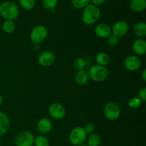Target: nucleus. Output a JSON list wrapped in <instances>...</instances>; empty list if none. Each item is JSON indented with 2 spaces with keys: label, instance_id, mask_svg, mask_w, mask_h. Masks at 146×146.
Returning a JSON list of instances; mask_svg holds the SVG:
<instances>
[{
  "label": "nucleus",
  "instance_id": "obj_7",
  "mask_svg": "<svg viewBox=\"0 0 146 146\" xmlns=\"http://www.w3.org/2000/svg\"><path fill=\"white\" fill-rule=\"evenodd\" d=\"M34 136L29 131H23L17 135L15 139L16 146H33L34 144Z\"/></svg>",
  "mask_w": 146,
  "mask_h": 146
},
{
  "label": "nucleus",
  "instance_id": "obj_28",
  "mask_svg": "<svg viewBox=\"0 0 146 146\" xmlns=\"http://www.w3.org/2000/svg\"><path fill=\"white\" fill-rule=\"evenodd\" d=\"M118 42H119L118 37L113 34H111V35L108 36V37H107V42H108V44H109L110 46H111V47H114V46L117 45Z\"/></svg>",
  "mask_w": 146,
  "mask_h": 146
},
{
  "label": "nucleus",
  "instance_id": "obj_8",
  "mask_svg": "<svg viewBox=\"0 0 146 146\" xmlns=\"http://www.w3.org/2000/svg\"><path fill=\"white\" fill-rule=\"evenodd\" d=\"M129 24L125 20H119L115 22L111 29L113 34L117 36L118 37H123L128 34L129 31Z\"/></svg>",
  "mask_w": 146,
  "mask_h": 146
},
{
  "label": "nucleus",
  "instance_id": "obj_10",
  "mask_svg": "<svg viewBox=\"0 0 146 146\" xmlns=\"http://www.w3.org/2000/svg\"><path fill=\"white\" fill-rule=\"evenodd\" d=\"M124 65L129 71H135L141 67V60L138 56L130 55L125 58Z\"/></svg>",
  "mask_w": 146,
  "mask_h": 146
},
{
  "label": "nucleus",
  "instance_id": "obj_32",
  "mask_svg": "<svg viewBox=\"0 0 146 146\" xmlns=\"http://www.w3.org/2000/svg\"><path fill=\"white\" fill-rule=\"evenodd\" d=\"M141 77H142V79L144 80V81H146V70H143Z\"/></svg>",
  "mask_w": 146,
  "mask_h": 146
},
{
  "label": "nucleus",
  "instance_id": "obj_17",
  "mask_svg": "<svg viewBox=\"0 0 146 146\" xmlns=\"http://www.w3.org/2000/svg\"><path fill=\"white\" fill-rule=\"evenodd\" d=\"M88 79H89V75L88 72L86 71L85 70L78 71L75 75V81L78 85H84L86 84L87 82L88 81Z\"/></svg>",
  "mask_w": 146,
  "mask_h": 146
},
{
  "label": "nucleus",
  "instance_id": "obj_26",
  "mask_svg": "<svg viewBox=\"0 0 146 146\" xmlns=\"http://www.w3.org/2000/svg\"><path fill=\"white\" fill-rule=\"evenodd\" d=\"M58 4V0H42V4L46 9L54 11Z\"/></svg>",
  "mask_w": 146,
  "mask_h": 146
},
{
  "label": "nucleus",
  "instance_id": "obj_21",
  "mask_svg": "<svg viewBox=\"0 0 146 146\" xmlns=\"http://www.w3.org/2000/svg\"><path fill=\"white\" fill-rule=\"evenodd\" d=\"M15 23L13 20H5L2 24V29L7 34H11L15 30Z\"/></svg>",
  "mask_w": 146,
  "mask_h": 146
},
{
  "label": "nucleus",
  "instance_id": "obj_22",
  "mask_svg": "<svg viewBox=\"0 0 146 146\" xmlns=\"http://www.w3.org/2000/svg\"><path fill=\"white\" fill-rule=\"evenodd\" d=\"M35 146H49V140L44 135H38L34 138Z\"/></svg>",
  "mask_w": 146,
  "mask_h": 146
},
{
  "label": "nucleus",
  "instance_id": "obj_34",
  "mask_svg": "<svg viewBox=\"0 0 146 146\" xmlns=\"http://www.w3.org/2000/svg\"><path fill=\"white\" fill-rule=\"evenodd\" d=\"M76 146H88V145H84V144H82V145H76Z\"/></svg>",
  "mask_w": 146,
  "mask_h": 146
},
{
  "label": "nucleus",
  "instance_id": "obj_15",
  "mask_svg": "<svg viewBox=\"0 0 146 146\" xmlns=\"http://www.w3.org/2000/svg\"><path fill=\"white\" fill-rule=\"evenodd\" d=\"M9 128V119L6 113L0 112V136L4 135Z\"/></svg>",
  "mask_w": 146,
  "mask_h": 146
},
{
  "label": "nucleus",
  "instance_id": "obj_1",
  "mask_svg": "<svg viewBox=\"0 0 146 146\" xmlns=\"http://www.w3.org/2000/svg\"><path fill=\"white\" fill-rule=\"evenodd\" d=\"M101 10L97 6L89 4L85 8L82 13V21L86 25H92L95 24L101 17Z\"/></svg>",
  "mask_w": 146,
  "mask_h": 146
},
{
  "label": "nucleus",
  "instance_id": "obj_23",
  "mask_svg": "<svg viewBox=\"0 0 146 146\" xmlns=\"http://www.w3.org/2000/svg\"><path fill=\"white\" fill-rule=\"evenodd\" d=\"M20 6L26 10H31L34 7L35 0H18Z\"/></svg>",
  "mask_w": 146,
  "mask_h": 146
},
{
  "label": "nucleus",
  "instance_id": "obj_25",
  "mask_svg": "<svg viewBox=\"0 0 146 146\" xmlns=\"http://www.w3.org/2000/svg\"><path fill=\"white\" fill-rule=\"evenodd\" d=\"M74 66L77 71L83 70L86 67V62L82 57H78L74 62Z\"/></svg>",
  "mask_w": 146,
  "mask_h": 146
},
{
  "label": "nucleus",
  "instance_id": "obj_12",
  "mask_svg": "<svg viewBox=\"0 0 146 146\" xmlns=\"http://www.w3.org/2000/svg\"><path fill=\"white\" fill-rule=\"evenodd\" d=\"M37 128L40 133L44 135H46L49 133L52 130V123L47 117H42L38 121Z\"/></svg>",
  "mask_w": 146,
  "mask_h": 146
},
{
  "label": "nucleus",
  "instance_id": "obj_35",
  "mask_svg": "<svg viewBox=\"0 0 146 146\" xmlns=\"http://www.w3.org/2000/svg\"><path fill=\"white\" fill-rule=\"evenodd\" d=\"M0 146H1V142H0Z\"/></svg>",
  "mask_w": 146,
  "mask_h": 146
},
{
  "label": "nucleus",
  "instance_id": "obj_19",
  "mask_svg": "<svg viewBox=\"0 0 146 146\" xmlns=\"http://www.w3.org/2000/svg\"><path fill=\"white\" fill-rule=\"evenodd\" d=\"M133 31L135 35L143 38L146 36V24L144 22H138L134 25Z\"/></svg>",
  "mask_w": 146,
  "mask_h": 146
},
{
  "label": "nucleus",
  "instance_id": "obj_29",
  "mask_svg": "<svg viewBox=\"0 0 146 146\" xmlns=\"http://www.w3.org/2000/svg\"><path fill=\"white\" fill-rule=\"evenodd\" d=\"M95 125H94V123H87V124L86 125L85 127H84V130L86 132L87 134H91V133H93L95 131Z\"/></svg>",
  "mask_w": 146,
  "mask_h": 146
},
{
  "label": "nucleus",
  "instance_id": "obj_4",
  "mask_svg": "<svg viewBox=\"0 0 146 146\" xmlns=\"http://www.w3.org/2000/svg\"><path fill=\"white\" fill-rule=\"evenodd\" d=\"M87 133L84 130V127L78 126L71 130L69 133V141L73 145L76 146L84 144L87 139Z\"/></svg>",
  "mask_w": 146,
  "mask_h": 146
},
{
  "label": "nucleus",
  "instance_id": "obj_9",
  "mask_svg": "<svg viewBox=\"0 0 146 146\" xmlns=\"http://www.w3.org/2000/svg\"><path fill=\"white\" fill-rule=\"evenodd\" d=\"M48 113L51 117L55 120H61L66 115V109L58 102H54L50 105Z\"/></svg>",
  "mask_w": 146,
  "mask_h": 146
},
{
  "label": "nucleus",
  "instance_id": "obj_5",
  "mask_svg": "<svg viewBox=\"0 0 146 146\" xmlns=\"http://www.w3.org/2000/svg\"><path fill=\"white\" fill-rule=\"evenodd\" d=\"M104 113L106 119L111 121H114L119 118L121 115V108L118 103L115 102L110 101L106 104Z\"/></svg>",
  "mask_w": 146,
  "mask_h": 146
},
{
  "label": "nucleus",
  "instance_id": "obj_6",
  "mask_svg": "<svg viewBox=\"0 0 146 146\" xmlns=\"http://www.w3.org/2000/svg\"><path fill=\"white\" fill-rule=\"evenodd\" d=\"M48 36V29L44 25H37L32 29L30 32V39L35 44L44 42Z\"/></svg>",
  "mask_w": 146,
  "mask_h": 146
},
{
  "label": "nucleus",
  "instance_id": "obj_24",
  "mask_svg": "<svg viewBox=\"0 0 146 146\" xmlns=\"http://www.w3.org/2000/svg\"><path fill=\"white\" fill-rule=\"evenodd\" d=\"M91 0H71L73 7L76 9H84L90 4Z\"/></svg>",
  "mask_w": 146,
  "mask_h": 146
},
{
  "label": "nucleus",
  "instance_id": "obj_33",
  "mask_svg": "<svg viewBox=\"0 0 146 146\" xmlns=\"http://www.w3.org/2000/svg\"><path fill=\"white\" fill-rule=\"evenodd\" d=\"M2 102H3V97H2V95H1V93H0V106L1 105Z\"/></svg>",
  "mask_w": 146,
  "mask_h": 146
},
{
  "label": "nucleus",
  "instance_id": "obj_2",
  "mask_svg": "<svg viewBox=\"0 0 146 146\" xmlns=\"http://www.w3.org/2000/svg\"><path fill=\"white\" fill-rule=\"evenodd\" d=\"M19 14V7L15 3L10 1H3L0 4V15L5 20H14Z\"/></svg>",
  "mask_w": 146,
  "mask_h": 146
},
{
  "label": "nucleus",
  "instance_id": "obj_31",
  "mask_svg": "<svg viewBox=\"0 0 146 146\" xmlns=\"http://www.w3.org/2000/svg\"><path fill=\"white\" fill-rule=\"evenodd\" d=\"M91 1L92 2V4L98 7V6L104 4V3L106 1V0H91Z\"/></svg>",
  "mask_w": 146,
  "mask_h": 146
},
{
  "label": "nucleus",
  "instance_id": "obj_3",
  "mask_svg": "<svg viewBox=\"0 0 146 146\" xmlns=\"http://www.w3.org/2000/svg\"><path fill=\"white\" fill-rule=\"evenodd\" d=\"M89 78L94 82H103L106 80L109 74L108 70L105 66L95 64L90 67L88 72Z\"/></svg>",
  "mask_w": 146,
  "mask_h": 146
},
{
  "label": "nucleus",
  "instance_id": "obj_11",
  "mask_svg": "<svg viewBox=\"0 0 146 146\" xmlns=\"http://www.w3.org/2000/svg\"><path fill=\"white\" fill-rule=\"evenodd\" d=\"M55 61L54 53L50 51L43 52L38 57V62L42 67H49Z\"/></svg>",
  "mask_w": 146,
  "mask_h": 146
},
{
  "label": "nucleus",
  "instance_id": "obj_27",
  "mask_svg": "<svg viewBox=\"0 0 146 146\" xmlns=\"http://www.w3.org/2000/svg\"><path fill=\"white\" fill-rule=\"evenodd\" d=\"M141 104H142V100L138 97H134L129 100L128 105L131 108L136 109L138 108L141 105Z\"/></svg>",
  "mask_w": 146,
  "mask_h": 146
},
{
  "label": "nucleus",
  "instance_id": "obj_30",
  "mask_svg": "<svg viewBox=\"0 0 146 146\" xmlns=\"http://www.w3.org/2000/svg\"><path fill=\"white\" fill-rule=\"evenodd\" d=\"M138 97L141 99L142 101H145L146 100V88L143 87V88L141 89L138 92Z\"/></svg>",
  "mask_w": 146,
  "mask_h": 146
},
{
  "label": "nucleus",
  "instance_id": "obj_18",
  "mask_svg": "<svg viewBox=\"0 0 146 146\" xmlns=\"http://www.w3.org/2000/svg\"><path fill=\"white\" fill-rule=\"evenodd\" d=\"M111 61L110 56L106 52H99L96 56V62L97 64H99L101 66L108 65Z\"/></svg>",
  "mask_w": 146,
  "mask_h": 146
},
{
  "label": "nucleus",
  "instance_id": "obj_16",
  "mask_svg": "<svg viewBox=\"0 0 146 146\" xmlns=\"http://www.w3.org/2000/svg\"><path fill=\"white\" fill-rule=\"evenodd\" d=\"M130 7L135 12H142L146 8V0H131Z\"/></svg>",
  "mask_w": 146,
  "mask_h": 146
},
{
  "label": "nucleus",
  "instance_id": "obj_20",
  "mask_svg": "<svg viewBox=\"0 0 146 146\" xmlns=\"http://www.w3.org/2000/svg\"><path fill=\"white\" fill-rule=\"evenodd\" d=\"M101 142V136L97 133H91L88 137H87V145L88 146H99Z\"/></svg>",
  "mask_w": 146,
  "mask_h": 146
},
{
  "label": "nucleus",
  "instance_id": "obj_14",
  "mask_svg": "<svg viewBox=\"0 0 146 146\" xmlns=\"http://www.w3.org/2000/svg\"><path fill=\"white\" fill-rule=\"evenodd\" d=\"M132 48L138 55H144L146 53V41L144 39H137L133 43Z\"/></svg>",
  "mask_w": 146,
  "mask_h": 146
},
{
  "label": "nucleus",
  "instance_id": "obj_13",
  "mask_svg": "<svg viewBox=\"0 0 146 146\" xmlns=\"http://www.w3.org/2000/svg\"><path fill=\"white\" fill-rule=\"evenodd\" d=\"M95 34L100 38L105 39L112 34L111 27L104 23L98 24L95 28Z\"/></svg>",
  "mask_w": 146,
  "mask_h": 146
}]
</instances>
